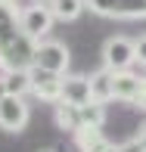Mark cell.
<instances>
[{
    "label": "cell",
    "mask_w": 146,
    "mask_h": 152,
    "mask_svg": "<svg viewBox=\"0 0 146 152\" xmlns=\"http://www.w3.org/2000/svg\"><path fill=\"white\" fill-rule=\"evenodd\" d=\"M31 96H37L40 102H53L56 106L62 99V75L31 65Z\"/></svg>",
    "instance_id": "obj_7"
},
{
    "label": "cell",
    "mask_w": 146,
    "mask_h": 152,
    "mask_svg": "<svg viewBox=\"0 0 146 152\" xmlns=\"http://www.w3.org/2000/svg\"><path fill=\"white\" fill-rule=\"evenodd\" d=\"M53 118H56V127L65 130V134H75V130L84 124L81 118V106H75V102H56V112H53Z\"/></svg>",
    "instance_id": "obj_12"
},
{
    "label": "cell",
    "mask_w": 146,
    "mask_h": 152,
    "mask_svg": "<svg viewBox=\"0 0 146 152\" xmlns=\"http://www.w3.org/2000/svg\"><path fill=\"white\" fill-rule=\"evenodd\" d=\"M19 34H22V25H19V3L0 0V50H6Z\"/></svg>",
    "instance_id": "obj_9"
},
{
    "label": "cell",
    "mask_w": 146,
    "mask_h": 152,
    "mask_svg": "<svg viewBox=\"0 0 146 152\" xmlns=\"http://www.w3.org/2000/svg\"><path fill=\"white\" fill-rule=\"evenodd\" d=\"M134 44H137V62H140V65H146V34L134 37Z\"/></svg>",
    "instance_id": "obj_18"
},
{
    "label": "cell",
    "mask_w": 146,
    "mask_h": 152,
    "mask_svg": "<svg viewBox=\"0 0 146 152\" xmlns=\"http://www.w3.org/2000/svg\"><path fill=\"white\" fill-rule=\"evenodd\" d=\"M68 47L62 40H37V50H34V65L37 68H47V72H56V75H65L68 68Z\"/></svg>",
    "instance_id": "obj_6"
},
{
    "label": "cell",
    "mask_w": 146,
    "mask_h": 152,
    "mask_svg": "<svg viewBox=\"0 0 146 152\" xmlns=\"http://www.w3.org/2000/svg\"><path fill=\"white\" fill-rule=\"evenodd\" d=\"M75 143H78L81 152H103L109 146L103 127H93V124H81V127L75 130Z\"/></svg>",
    "instance_id": "obj_11"
},
{
    "label": "cell",
    "mask_w": 146,
    "mask_h": 152,
    "mask_svg": "<svg viewBox=\"0 0 146 152\" xmlns=\"http://www.w3.org/2000/svg\"><path fill=\"white\" fill-rule=\"evenodd\" d=\"M90 99H93V93H90V78L87 75H62V102L84 106Z\"/></svg>",
    "instance_id": "obj_10"
},
{
    "label": "cell",
    "mask_w": 146,
    "mask_h": 152,
    "mask_svg": "<svg viewBox=\"0 0 146 152\" xmlns=\"http://www.w3.org/2000/svg\"><path fill=\"white\" fill-rule=\"evenodd\" d=\"M103 152H121V146H115V143H109V146L103 149Z\"/></svg>",
    "instance_id": "obj_21"
},
{
    "label": "cell",
    "mask_w": 146,
    "mask_h": 152,
    "mask_svg": "<svg viewBox=\"0 0 146 152\" xmlns=\"http://www.w3.org/2000/svg\"><path fill=\"white\" fill-rule=\"evenodd\" d=\"M34 50H37V40L28 34H19L6 50H0V72H12V68H31L34 65Z\"/></svg>",
    "instance_id": "obj_3"
},
{
    "label": "cell",
    "mask_w": 146,
    "mask_h": 152,
    "mask_svg": "<svg viewBox=\"0 0 146 152\" xmlns=\"http://www.w3.org/2000/svg\"><path fill=\"white\" fill-rule=\"evenodd\" d=\"M81 118L84 124H93V127H103L106 124V102L103 99H90L81 106Z\"/></svg>",
    "instance_id": "obj_16"
},
{
    "label": "cell",
    "mask_w": 146,
    "mask_h": 152,
    "mask_svg": "<svg viewBox=\"0 0 146 152\" xmlns=\"http://www.w3.org/2000/svg\"><path fill=\"white\" fill-rule=\"evenodd\" d=\"M134 106H137V109H143V112H146V78H143V87H140V93H137Z\"/></svg>",
    "instance_id": "obj_19"
},
{
    "label": "cell",
    "mask_w": 146,
    "mask_h": 152,
    "mask_svg": "<svg viewBox=\"0 0 146 152\" xmlns=\"http://www.w3.org/2000/svg\"><path fill=\"white\" fill-rule=\"evenodd\" d=\"M6 93H10V90H6V75H3V72H0V99H3V96H6Z\"/></svg>",
    "instance_id": "obj_20"
},
{
    "label": "cell",
    "mask_w": 146,
    "mask_h": 152,
    "mask_svg": "<svg viewBox=\"0 0 146 152\" xmlns=\"http://www.w3.org/2000/svg\"><path fill=\"white\" fill-rule=\"evenodd\" d=\"M137 62V44L124 34H115L103 44V65L112 68V72H121V68H131Z\"/></svg>",
    "instance_id": "obj_4"
},
{
    "label": "cell",
    "mask_w": 146,
    "mask_h": 152,
    "mask_svg": "<svg viewBox=\"0 0 146 152\" xmlns=\"http://www.w3.org/2000/svg\"><path fill=\"white\" fill-rule=\"evenodd\" d=\"M143 78L146 75H137V72H131V68L112 72V99L131 102V106H134L137 93H140V87H143Z\"/></svg>",
    "instance_id": "obj_8"
},
{
    "label": "cell",
    "mask_w": 146,
    "mask_h": 152,
    "mask_svg": "<svg viewBox=\"0 0 146 152\" xmlns=\"http://www.w3.org/2000/svg\"><path fill=\"white\" fill-rule=\"evenodd\" d=\"M47 3H50L53 16H56L59 22H75V19L87 10V0H47Z\"/></svg>",
    "instance_id": "obj_13"
},
{
    "label": "cell",
    "mask_w": 146,
    "mask_h": 152,
    "mask_svg": "<svg viewBox=\"0 0 146 152\" xmlns=\"http://www.w3.org/2000/svg\"><path fill=\"white\" fill-rule=\"evenodd\" d=\"M137 137H140V140H143V146H146V124L140 127V134H137Z\"/></svg>",
    "instance_id": "obj_22"
},
{
    "label": "cell",
    "mask_w": 146,
    "mask_h": 152,
    "mask_svg": "<svg viewBox=\"0 0 146 152\" xmlns=\"http://www.w3.org/2000/svg\"><path fill=\"white\" fill-rule=\"evenodd\" d=\"M118 146H121V152H146L140 137H134V140H128V143H118Z\"/></svg>",
    "instance_id": "obj_17"
},
{
    "label": "cell",
    "mask_w": 146,
    "mask_h": 152,
    "mask_svg": "<svg viewBox=\"0 0 146 152\" xmlns=\"http://www.w3.org/2000/svg\"><path fill=\"white\" fill-rule=\"evenodd\" d=\"M12 3H19V0H12Z\"/></svg>",
    "instance_id": "obj_23"
},
{
    "label": "cell",
    "mask_w": 146,
    "mask_h": 152,
    "mask_svg": "<svg viewBox=\"0 0 146 152\" xmlns=\"http://www.w3.org/2000/svg\"><path fill=\"white\" fill-rule=\"evenodd\" d=\"M87 10L106 19H146V0H87Z\"/></svg>",
    "instance_id": "obj_5"
},
{
    "label": "cell",
    "mask_w": 146,
    "mask_h": 152,
    "mask_svg": "<svg viewBox=\"0 0 146 152\" xmlns=\"http://www.w3.org/2000/svg\"><path fill=\"white\" fill-rule=\"evenodd\" d=\"M28 118H31V109L25 102V96L19 93H6L0 99V130L6 134H22L28 127Z\"/></svg>",
    "instance_id": "obj_2"
},
{
    "label": "cell",
    "mask_w": 146,
    "mask_h": 152,
    "mask_svg": "<svg viewBox=\"0 0 146 152\" xmlns=\"http://www.w3.org/2000/svg\"><path fill=\"white\" fill-rule=\"evenodd\" d=\"M6 75V90L10 93H31V68H12V72H3Z\"/></svg>",
    "instance_id": "obj_15"
},
{
    "label": "cell",
    "mask_w": 146,
    "mask_h": 152,
    "mask_svg": "<svg viewBox=\"0 0 146 152\" xmlns=\"http://www.w3.org/2000/svg\"><path fill=\"white\" fill-rule=\"evenodd\" d=\"M53 22H56V16H53L47 0H34V3L19 10V25H22V31L28 34V37H34V40H44L47 34L53 31Z\"/></svg>",
    "instance_id": "obj_1"
},
{
    "label": "cell",
    "mask_w": 146,
    "mask_h": 152,
    "mask_svg": "<svg viewBox=\"0 0 146 152\" xmlns=\"http://www.w3.org/2000/svg\"><path fill=\"white\" fill-rule=\"evenodd\" d=\"M90 93H93V99H103V102L112 99V68L103 65L100 72L90 75Z\"/></svg>",
    "instance_id": "obj_14"
}]
</instances>
